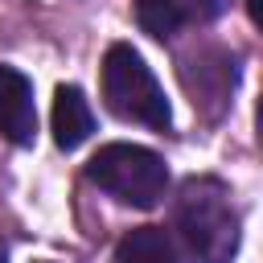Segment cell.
<instances>
[{"mask_svg": "<svg viewBox=\"0 0 263 263\" xmlns=\"http://www.w3.org/2000/svg\"><path fill=\"white\" fill-rule=\"evenodd\" d=\"M86 177L103 193H111L115 201L140 205V210L156 205L164 197V185H168L164 160L152 148H140V144H103L86 160Z\"/></svg>", "mask_w": 263, "mask_h": 263, "instance_id": "cell-3", "label": "cell"}, {"mask_svg": "<svg viewBox=\"0 0 263 263\" xmlns=\"http://www.w3.org/2000/svg\"><path fill=\"white\" fill-rule=\"evenodd\" d=\"M0 263H4V255H0Z\"/></svg>", "mask_w": 263, "mask_h": 263, "instance_id": "cell-9", "label": "cell"}, {"mask_svg": "<svg viewBox=\"0 0 263 263\" xmlns=\"http://www.w3.org/2000/svg\"><path fill=\"white\" fill-rule=\"evenodd\" d=\"M103 99L119 119H132V123H144V127H156V132H164L168 119H173L156 74L123 41L111 45L107 58H103Z\"/></svg>", "mask_w": 263, "mask_h": 263, "instance_id": "cell-2", "label": "cell"}, {"mask_svg": "<svg viewBox=\"0 0 263 263\" xmlns=\"http://www.w3.org/2000/svg\"><path fill=\"white\" fill-rule=\"evenodd\" d=\"M95 132V115H90V103L78 86H58L53 95V140L58 148H78L86 136Z\"/></svg>", "mask_w": 263, "mask_h": 263, "instance_id": "cell-5", "label": "cell"}, {"mask_svg": "<svg viewBox=\"0 0 263 263\" xmlns=\"http://www.w3.org/2000/svg\"><path fill=\"white\" fill-rule=\"evenodd\" d=\"M115 263H177L173 238L160 226H136L119 238L115 247Z\"/></svg>", "mask_w": 263, "mask_h": 263, "instance_id": "cell-6", "label": "cell"}, {"mask_svg": "<svg viewBox=\"0 0 263 263\" xmlns=\"http://www.w3.org/2000/svg\"><path fill=\"white\" fill-rule=\"evenodd\" d=\"M205 12H218V0H205Z\"/></svg>", "mask_w": 263, "mask_h": 263, "instance_id": "cell-8", "label": "cell"}, {"mask_svg": "<svg viewBox=\"0 0 263 263\" xmlns=\"http://www.w3.org/2000/svg\"><path fill=\"white\" fill-rule=\"evenodd\" d=\"M177 234L189 263H230L238 251V214L214 177H189L177 197Z\"/></svg>", "mask_w": 263, "mask_h": 263, "instance_id": "cell-1", "label": "cell"}, {"mask_svg": "<svg viewBox=\"0 0 263 263\" xmlns=\"http://www.w3.org/2000/svg\"><path fill=\"white\" fill-rule=\"evenodd\" d=\"M136 25L148 37L164 41L185 25V8H181V0H136Z\"/></svg>", "mask_w": 263, "mask_h": 263, "instance_id": "cell-7", "label": "cell"}, {"mask_svg": "<svg viewBox=\"0 0 263 263\" xmlns=\"http://www.w3.org/2000/svg\"><path fill=\"white\" fill-rule=\"evenodd\" d=\"M0 136L8 144H33L37 136V107H33V82L12 70L0 66Z\"/></svg>", "mask_w": 263, "mask_h": 263, "instance_id": "cell-4", "label": "cell"}]
</instances>
